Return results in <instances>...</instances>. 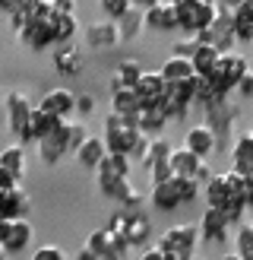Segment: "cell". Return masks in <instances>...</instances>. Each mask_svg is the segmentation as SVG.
I'll return each instance as SVG.
<instances>
[{"instance_id": "7bdbcfd3", "label": "cell", "mask_w": 253, "mask_h": 260, "mask_svg": "<svg viewBox=\"0 0 253 260\" xmlns=\"http://www.w3.org/2000/svg\"><path fill=\"white\" fill-rule=\"evenodd\" d=\"M16 184H19V178H13L7 168L0 165V190H10V187H16Z\"/></svg>"}, {"instance_id": "b9f144b4", "label": "cell", "mask_w": 253, "mask_h": 260, "mask_svg": "<svg viewBox=\"0 0 253 260\" xmlns=\"http://www.w3.org/2000/svg\"><path fill=\"white\" fill-rule=\"evenodd\" d=\"M95 111V95H89V92H82V95H76V114H92Z\"/></svg>"}, {"instance_id": "4dcf8cb0", "label": "cell", "mask_w": 253, "mask_h": 260, "mask_svg": "<svg viewBox=\"0 0 253 260\" xmlns=\"http://www.w3.org/2000/svg\"><path fill=\"white\" fill-rule=\"evenodd\" d=\"M234 251H237L240 257H250V254H253V222H237Z\"/></svg>"}, {"instance_id": "f1b7e54d", "label": "cell", "mask_w": 253, "mask_h": 260, "mask_svg": "<svg viewBox=\"0 0 253 260\" xmlns=\"http://www.w3.org/2000/svg\"><path fill=\"white\" fill-rule=\"evenodd\" d=\"M143 108V102H139L136 89H120V92H111V111L117 114H136Z\"/></svg>"}, {"instance_id": "ac0fdd59", "label": "cell", "mask_w": 253, "mask_h": 260, "mask_svg": "<svg viewBox=\"0 0 253 260\" xmlns=\"http://www.w3.org/2000/svg\"><path fill=\"white\" fill-rule=\"evenodd\" d=\"M143 134L139 127H117V130H105V149L108 152H120V155H130V149H133V143H136V137Z\"/></svg>"}, {"instance_id": "7c38bea8", "label": "cell", "mask_w": 253, "mask_h": 260, "mask_svg": "<svg viewBox=\"0 0 253 260\" xmlns=\"http://www.w3.org/2000/svg\"><path fill=\"white\" fill-rule=\"evenodd\" d=\"M184 146L193 155H199V159H209V155L219 149V140H215L209 124H196V127H190L184 134Z\"/></svg>"}, {"instance_id": "603a6c76", "label": "cell", "mask_w": 253, "mask_h": 260, "mask_svg": "<svg viewBox=\"0 0 253 260\" xmlns=\"http://www.w3.org/2000/svg\"><path fill=\"white\" fill-rule=\"evenodd\" d=\"M63 121L60 118H54V114H48L45 108H32V114H29V130H32V140H41V137H48L51 130H57Z\"/></svg>"}, {"instance_id": "816d5d0a", "label": "cell", "mask_w": 253, "mask_h": 260, "mask_svg": "<svg viewBox=\"0 0 253 260\" xmlns=\"http://www.w3.org/2000/svg\"><path fill=\"white\" fill-rule=\"evenodd\" d=\"M222 260H244V257H240V254H237V251H234V254H225V257H222Z\"/></svg>"}, {"instance_id": "6f0895ef", "label": "cell", "mask_w": 253, "mask_h": 260, "mask_svg": "<svg viewBox=\"0 0 253 260\" xmlns=\"http://www.w3.org/2000/svg\"><path fill=\"white\" fill-rule=\"evenodd\" d=\"M250 48H253V38H250Z\"/></svg>"}, {"instance_id": "5bb4252c", "label": "cell", "mask_w": 253, "mask_h": 260, "mask_svg": "<svg viewBox=\"0 0 253 260\" xmlns=\"http://www.w3.org/2000/svg\"><path fill=\"white\" fill-rule=\"evenodd\" d=\"M143 22H146V29H152V32H174L177 29L174 4H164V0L152 4L149 10H143Z\"/></svg>"}, {"instance_id": "f546056e", "label": "cell", "mask_w": 253, "mask_h": 260, "mask_svg": "<svg viewBox=\"0 0 253 260\" xmlns=\"http://www.w3.org/2000/svg\"><path fill=\"white\" fill-rule=\"evenodd\" d=\"M117 29H120V38H126V42H130V38H136L139 32L146 29V22H143V10L130 7V10H126L123 16L117 19Z\"/></svg>"}, {"instance_id": "681fc988", "label": "cell", "mask_w": 253, "mask_h": 260, "mask_svg": "<svg viewBox=\"0 0 253 260\" xmlns=\"http://www.w3.org/2000/svg\"><path fill=\"white\" fill-rule=\"evenodd\" d=\"M73 260H98V257H95V254H92V251H89L86 244H82V248L76 251V257H73Z\"/></svg>"}, {"instance_id": "7dc6e473", "label": "cell", "mask_w": 253, "mask_h": 260, "mask_svg": "<svg viewBox=\"0 0 253 260\" xmlns=\"http://www.w3.org/2000/svg\"><path fill=\"white\" fill-rule=\"evenodd\" d=\"M215 4H219L222 10H231V13H234V10H237L240 4H247V0H215Z\"/></svg>"}, {"instance_id": "ba28073f", "label": "cell", "mask_w": 253, "mask_h": 260, "mask_svg": "<svg viewBox=\"0 0 253 260\" xmlns=\"http://www.w3.org/2000/svg\"><path fill=\"white\" fill-rule=\"evenodd\" d=\"M38 143V155L45 165H57L63 155H70V121H63L57 130H51L48 137L35 140Z\"/></svg>"}, {"instance_id": "cb8c5ba5", "label": "cell", "mask_w": 253, "mask_h": 260, "mask_svg": "<svg viewBox=\"0 0 253 260\" xmlns=\"http://www.w3.org/2000/svg\"><path fill=\"white\" fill-rule=\"evenodd\" d=\"M206 162V159H199V155H193L187 146H181V149H174L171 152V172L174 175H184V178H193L196 175V168Z\"/></svg>"}, {"instance_id": "d6986e66", "label": "cell", "mask_w": 253, "mask_h": 260, "mask_svg": "<svg viewBox=\"0 0 253 260\" xmlns=\"http://www.w3.org/2000/svg\"><path fill=\"white\" fill-rule=\"evenodd\" d=\"M149 197H152V206H155V210H161V213L177 210V206H181V193H177V187H174V175H171L168 181H158V184H152Z\"/></svg>"}, {"instance_id": "ee69618b", "label": "cell", "mask_w": 253, "mask_h": 260, "mask_svg": "<svg viewBox=\"0 0 253 260\" xmlns=\"http://www.w3.org/2000/svg\"><path fill=\"white\" fill-rule=\"evenodd\" d=\"M51 7L57 13H76V0H51Z\"/></svg>"}, {"instance_id": "e575fe53", "label": "cell", "mask_w": 253, "mask_h": 260, "mask_svg": "<svg viewBox=\"0 0 253 260\" xmlns=\"http://www.w3.org/2000/svg\"><path fill=\"white\" fill-rule=\"evenodd\" d=\"M174 187H177V193H181V203H193L199 197V190H202L193 178H184V175H174Z\"/></svg>"}, {"instance_id": "11a10c76", "label": "cell", "mask_w": 253, "mask_h": 260, "mask_svg": "<svg viewBox=\"0 0 253 260\" xmlns=\"http://www.w3.org/2000/svg\"><path fill=\"white\" fill-rule=\"evenodd\" d=\"M250 76H253V57H250Z\"/></svg>"}, {"instance_id": "8d00e7d4", "label": "cell", "mask_w": 253, "mask_h": 260, "mask_svg": "<svg viewBox=\"0 0 253 260\" xmlns=\"http://www.w3.org/2000/svg\"><path fill=\"white\" fill-rule=\"evenodd\" d=\"M98 4H101V10L108 13V19H114V22H117V19L123 16V13L133 7L130 0H98Z\"/></svg>"}, {"instance_id": "f6af8a7d", "label": "cell", "mask_w": 253, "mask_h": 260, "mask_svg": "<svg viewBox=\"0 0 253 260\" xmlns=\"http://www.w3.org/2000/svg\"><path fill=\"white\" fill-rule=\"evenodd\" d=\"M16 10H19V0H0V13L4 16H13Z\"/></svg>"}, {"instance_id": "8992f818", "label": "cell", "mask_w": 253, "mask_h": 260, "mask_svg": "<svg viewBox=\"0 0 253 260\" xmlns=\"http://www.w3.org/2000/svg\"><path fill=\"white\" fill-rule=\"evenodd\" d=\"M196 38H199V42H206V45H212V48H219L222 54H228V51H231V48L237 45V35H234V16H231V10H222V7H219V16H215L209 29H202Z\"/></svg>"}, {"instance_id": "30bf717a", "label": "cell", "mask_w": 253, "mask_h": 260, "mask_svg": "<svg viewBox=\"0 0 253 260\" xmlns=\"http://www.w3.org/2000/svg\"><path fill=\"white\" fill-rule=\"evenodd\" d=\"M82 38L89 48H114L117 42H123L120 38V29L114 19H101V22H89L82 29Z\"/></svg>"}, {"instance_id": "8fae6325", "label": "cell", "mask_w": 253, "mask_h": 260, "mask_svg": "<svg viewBox=\"0 0 253 260\" xmlns=\"http://www.w3.org/2000/svg\"><path fill=\"white\" fill-rule=\"evenodd\" d=\"M133 89H136L139 102H143V108L146 105H161L164 95H168V80L161 76V70H152V73H143V80Z\"/></svg>"}, {"instance_id": "60d3db41", "label": "cell", "mask_w": 253, "mask_h": 260, "mask_svg": "<svg viewBox=\"0 0 253 260\" xmlns=\"http://www.w3.org/2000/svg\"><path fill=\"white\" fill-rule=\"evenodd\" d=\"M86 137H89V127H86L82 121H70V152L79 146Z\"/></svg>"}, {"instance_id": "4fadbf2b", "label": "cell", "mask_w": 253, "mask_h": 260, "mask_svg": "<svg viewBox=\"0 0 253 260\" xmlns=\"http://www.w3.org/2000/svg\"><path fill=\"white\" fill-rule=\"evenodd\" d=\"M38 108H45L48 114H54L60 121H70V114L76 111V95L70 89L57 86V89H51V92H45V99L38 102Z\"/></svg>"}, {"instance_id": "e0dca14e", "label": "cell", "mask_w": 253, "mask_h": 260, "mask_svg": "<svg viewBox=\"0 0 253 260\" xmlns=\"http://www.w3.org/2000/svg\"><path fill=\"white\" fill-rule=\"evenodd\" d=\"M54 67L63 76H76V73H82L86 57L79 54V48H76L73 42L70 45H57V51H54Z\"/></svg>"}, {"instance_id": "5b68a950", "label": "cell", "mask_w": 253, "mask_h": 260, "mask_svg": "<svg viewBox=\"0 0 253 260\" xmlns=\"http://www.w3.org/2000/svg\"><path fill=\"white\" fill-rule=\"evenodd\" d=\"M32 102L22 89H10L7 92V127L19 143H32V130H29V114H32Z\"/></svg>"}, {"instance_id": "9f6ffc18", "label": "cell", "mask_w": 253, "mask_h": 260, "mask_svg": "<svg viewBox=\"0 0 253 260\" xmlns=\"http://www.w3.org/2000/svg\"><path fill=\"white\" fill-rule=\"evenodd\" d=\"M22 4H32V0H19V7H22Z\"/></svg>"}, {"instance_id": "836d02e7", "label": "cell", "mask_w": 253, "mask_h": 260, "mask_svg": "<svg viewBox=\"0 0 253 260\" xmlns=\"http://www.w3.org/2000/svg\"><path fill=\"white\" fill-rule=\"evenodd\" d=\"M86 248L92 251L95 257H101V254H105V251L111 248V232H108V229H95V232H89Z\"/></svg>"}, {"instance_id": "2e32d148", "label": "cell", "mask_w": 253, "mask_h": 260, "mask_svg": "<svg viewBox=\"0 0 253 260\" xmlns=\"http://www.w3.org/2000/svg\"><path fill=\"white\" fill-rule=\"evenodd\" d=\"M73 155H76V162H79L82 168H92V172H95V168H98V162L108 155V149H105V140H101V137H95V134H89V137L79 143V146L73 149Z\"/></svg>"}, {"instance_id": "1f68e13d", "label": "cell", "mask_w": 253, "mask_h": 260, "mask_svg": "<svg viewBox=\"0 0 253 260\" xmlns=\"http://www.w3.org/2000/svg\"><path fill=\"white\" fill-rule=\"evenodd\" d=\"M171 152H174V146L168 143V137H152V143H149V152H146V159H143V165H149V162H158V159H171Z\"/></svg>"}, {"instance_id": "83f0119b", "label": "cell", "mask_w": 253, "mask_h": 260, "mask_svg": "<svg viewBox=\"0 0 253 260\" xmlns=\"http://www.w3.org/2000/svg\"><path fill=\"white\" fill-rule=\"evenodd\" d=\"M219 57H222V51L219 48H212V45H206V42H199V48L193 51V70H196V76H206L215 63H219Z\"/></svg>"}, {"instance_id": "d4e9b609", "label": "cell", "mask_w": 253, "mask_h": 260, "mask_svg": "<svg viewBox=\"0 0 253 260\" xmlns=\"http://www.w3.org/2000/svg\"><path fill=\"white\" fill-rule=\"evenodd\" d=\"M231 155H234V172H244V175H253V140H250V134H244V137H237V143H234V149H231Z\"/></svg>"}, {"instance_id": "484cf974", "label": "cell", "mask_w": 253, "mask_h": 260, "mask_svg": "<svg viewBox=\"0 0 253 260\" xmlns=\"http://www.w3.org/2000/svg\"><path fill=\"white\" fill-rule=\"evenodd\" d=\"M76 32H79V19L76 13H57L54 16V45H70Z\"/></svg>"}, {"instance_id": "3957f363", "label": "cell", "mask_w": 253, "mask_h": 260, "mask_svg": "<svg viewBox=\"0 0 253 260\" xmlns=\"http://www.w3.org/2000/svg\"><path fill=\"white\" fill-rule=\"evenodd\" d=\"M250 73V60L244 54H234V51H228V54L219 57V63L206 73V80L219 89L222 95H231L234 89L240 86V80Z\"/></svg>"}, {"instance_id": "4316f807", "label": "cell", "mask_w": 253, "mask_h": 260, "mask_svg": "<svg viewBox=\"0 0 253 260\" xmlns=\"http://www.w3.org/2000/svg\"><path fill=\"white\" fill-rule=\"evenodd\" d=\"M231 16H234V35H237V42H247L250 45V38H253V0L240 4Z\"/></svg>"}, {"instance_id": "52a82bcc", "label": "cell", "mask_w": 253, "mask_h": 260, "mask_svg": "<svg viewBox=\"0 0 253 260\" xmlns=\"http://www.w3.org/2000/svg\"><path fill=\"white\" fill-rule=\"evenodd\" d=\"M32 235L29 219H0V244L7 254H22L32 244Z\"/></svg>"}, {"instance_id": "c3c4849f", "label": "cell", "mask_w": 253, "mask_h": 260, "mask_svg": "<svg viewBox=\"0 0 253 260\" xmlns=\"http://www.w3.org/2000/svg\"><path fill=\"white\" fill-rule=\"evenodd\" d=\"M98 260H126V254H120V251H114V248H108V251L101 254Z\"/></svg>"}, {"instance_id": "f907efd6", "label": "cell", "mask_w": 253, "mask_h": 260, "mask_svg": "<svg viewBox=\"0 0 253 260\" xmlns=\"http://www.w3.org/2000/svg\"><path fill=\"white\" fill-rule=\"evenodd\" d=\"M130 4H133L136 10H149L152 4H158V0H130Z\"/></svg>"}, {"instance_id": "74e56055", "label": "cell", "mask_w": 253, "mask_h": 260, "mask_svg": "<svg viewBox=\"0 0 253 260\" xmlns=\"http://www.w3.org/2000/svg\"><path fill=\"white\" fill-rule=\"evenodd\" d=\"M196 48H199V38L196 35H187V38H181V42L171 48V54H177V57H193Z\"/></svg>"}, {"instance_id": "d590c367", "label": "cell", "mask_w": 253, "mask_h": 260, "mask_svg": "<svg viewBox=\"0 0 253 260\" xmlns=\"http://www.w3.org/2000/svg\"><path fill=\"white\" fill-rule=\"evenodd\" d=\"M146 172H149V181L152 184H158V181H168L174 172H171V159H158V162H149L146 165Z\"/></svg>"}, {"instance_id": "9a60e30c", "label": "cell", "mask_w": 253, "mask_h": 260, "mask_svg": "<svg viewBox=\"0 0 253 260\" xmlns=\"http://www.w3.org/2000/svg\"><path fill=\"white\" fill-rule=\"evenodd\" d=\"M29 206H32V200L25 190H19V184L10 190H0V219H25Z\"/></svg>"}, {"instance_id": "d6a6232c", "label": "cell", "mask_w": 253, "mask_h": 260, "mask_svg": "<svg viewBox=\"0 0 253 260\" xmlns=\"http://www.w3.org/2000/svg\"><path fill=\"white\" fill-rule=\"evenodd\" d=\"M114 73H117L120 80H123V86H126V89H133L139 80H143V73H146V70L139 67L136 60H120V63H117V70H114Z\"/></svg>"}, {"instance_id": "f35d334b", "label": "cell", "mask_w": 253, "mask_h": 260, "mask_svg": "<svg viewBox=\"0 0 253 260\" xmlns=\"http://www.w3.org/2000/svg\"><path fill=\"white\" fill-rule=\"evenodd\" d=\"M29 260H67V254H63V248H57V244H45V248H38Z\"/></svg>"}, {"instance_id": "277c9868", "label": "cell", "mask_w": 253, "mask_h": 260, "mask_svg": "<svg viewBox=\"0 0 253 260\" xmlns=\"http://www.w3.org/2000/svg\"><path fill=\"white\" fill-rule=\"evenodd\" d=\"M199 244V225L193 222H181V225H171L164 235L158 238L155 248L164 254H177L181 260H193V251Z\"/></svg>"}, {"instance_id": "9c48e42d", "label": "cell", "mask_w": 253, "mask_h": 260, "mask_svg": "<svg viewBox=\"0 0 253 260\" xmlns=\"http://www.w3.org/2000/svg\"><path fill=\"white\" fill-rule=\"evenodd\" d=\"M196 225H199V238L209 241V244H222L228 238V229H231L228 216L222 210H215V206H206V210H202V219Z\"/></svg>"}, {"instance_id": "7a4b0ae2", "label": "cell", "mask_w": 253, "mask_h": 260, "mask_svg": "<svg viewBox=\"0 0 253 260\" xmlns=\"http://www.w3.org/2000/svg\"><path fill=\"white\" fill-rule=\"evenodd\" d=\"M174 16H177V29L184 35H199L219 16V4L215 0H181V4H174Z\"/></svg>"}, {"instance_id": "ab89813d", "label": "cell", "mask_w": 253, "mask_h": 260, "mask_svg": "<svg viewBox=\"0 0 253 260\" xmlns=\"http://www.w3.org/2000/svg\"><path fill=\"white\" fill-rule=\"evenodd\" d=\"M149 143H152V137H149V134H139V137H136L133 149H130V159H133V162H143V159H146V152H149Z\"/></svg>"}, {"instance_id": "bcb514c9", "label": "cell", "mask_w": 253, "mask_h": 260, "mask_svg": "<svg viewBox=\"0 0 253 260\" xmlns=\"http://www.w3.org/2000/svg\"><path fill=\"white\" fill-rule=\"evenodd\" d=\"M139 260H164V251H158V248L143 251V254H139Z\"/></svg>"}, {"instance_id": "44dd1931", "label": "cell", "mask_w": 253, "mask_h": 260, "mask_svg": "<svg viewBox=\"0 0 253 260\" xmlns=\"http://www.w3.org/2000/svg\"><path fill=\"white\" fill-rule=\"evenodd\" d=\"M0 165H4L13 178H22L25 168H29V165H25V146H22V143H10V146L0 149Z\"/></svg>"}, {"instance_id": "f5cc1de1", "label": "cell", "mask_w": 253, "mask_h": 260, "mask_svg": "<svg viewBox=\"0 0 253 260\" xmlns=\"http://www.w3.org/2000/svg\"><path fill=\"white\" fill-rule=\"evenodd\" d=\"M0 260H7V251H4V244H0Z\"/></svg>"}, {"instance_id": "ffe728a7", "label": "cell", "mask_w": 253, "mask_h": 260, "mask_svg": "<svg viewBox=\"0 0 253 260\" xmlns=\"http://www.w3.org/2000/svg\"><path fill=\"white\" fill-rule=\"evenodd\" d=\"M164 124H168V114H164L161 105H146V108H139V121H136V127L143 130V134L158 137L161 130H164Z\"/></svg>"}, {"instance_id": "db71d44e", "label": "cell", "mask_w": 253, "mask_h": 260, "mask_svg": "<svg viewBox=\"0 0 253 260\" xmlns=\"http://www.w3.org/2000/svg\"><path fill=\"white\" fill-rule=\"evenodd\" d=\"M247 134H250V140H253V124H250V130H247Z\"/></svg>"}, {"instance_id": "6da1fadb", "label": "cell", "mask_w": 253, "mask_h": 260, "mask_svg": "<svg viewBox=\"0 0 253 260\" xmlns=\"http://www.w3.org/2000/svg\"><path fill=\"white\" fill-rule=\"evenodd\" d=\"M108 232L123 235V241L130 244V248H146L149 238H152V222H149V216L139 210V206H136V210L123 206V210H117V213L111 216Z\"/></svg>"}, {"instance_id": "7402d4cb", "label": "cell", "mask_w": 253, "mask_h": 260, "mask_svg": "<svg viewBox=\"0 0 253 260\" xmlns=\"http://www.w3.org/2000/svg\"><path fill=\"white\" fill-rule=\"evenodd\" d=\"M161 76H164L168 83L190 80V76H196V70H193V60H190V57H177V54H171L168 60L161 63Z\"/></svg>"}]
</instances>
